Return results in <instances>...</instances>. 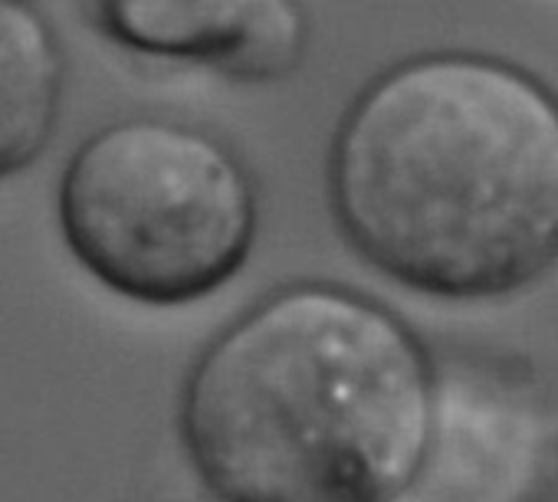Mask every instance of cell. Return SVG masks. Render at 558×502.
Masks as SVG:
<instances>
[{
    "mask_svg": "<svg viewBox=\"0 0 558 502\" xmlns=\"http://www.w3.org/2000/svg\"><path fill=\"white\" fill-rule=\"evenodd\" d=\"M329 207L355 257L417 296H512L558 264V93L493 53L398 60L336 128Z\"/></svg>",
    "mask_w": 558,
    "mask_h": 502,
    "instance_id": "obj_1",
    "label": "cell"
},
{
    "mask_svg": "<svg viewBox=\"0 0 558 502\" xmlns=\"http://www.w3.org/2000/svg\"><path fill=\"white\" fill-rule=\"evenodd\" d=\"M434 407L430 355L388 306L303 280L197 355L178 427L217 502H401Z\"/></svg>",
    "mask_w": 558,
    "mask_h": 502,
    "instance_id": "obj_2",
    "label": "cell"
},
{
    "mask_svg": "<svg viewBox=\"0 0 558 502\" xmlns=\"http://www.w3.org/2000/svg\"><path fill=\"white\" fill-rule=\"evenodd\" d=\"M57 213L73 260L109 293L181 309L250 260L259 191L240 151L197 122L129 115L70 155Z\"/></svg>",
    "mask_w": 558,
    "mask_h": 502,
    "instance_id": "obj_3",
    "label": "cell"
},
{
    "mask_svg": "<svg viewBox=\"0 0 558 502\" xmlns=\"http://www.w3.org/2000/svg\"><path fill=\"white\" fill-rule=\"evenodd\" d=\"M548 450L545 411L496 378L437 375L434 430L401 502H525Z\"/></svg>",
    "mask_w": 558,
    "mask_h": 502,
    "instance_id": "obj_4",
    "label": "cell"
},
{
    "mask_svg": "<svg viewBox=\"0 0 558 502\" xmlns=\"http://www.w3.org/2000/svg\"><path fill=\"white\" fill-rule=\"evenodd\" d=\"M96 27L122 50L214 66L233 79H276L300 66V0H89Z\"/></svg>",
    "mask_w": 558,
    "mask_h": 502,
    "instance_id": "obj_5",
    "label": "cell"
},
{
    "mask_svg": "<svg viewBox=\"0 0 558 502\" xmlns=\"http://www.w3.org/2000/svg\"><path fill=\"white\" fill-rule=\"evenodd\" d=\"M66 93V53L47 17L0 0V181L27 171L53 142Z\"/></svg>",
    "mask_w": 558,
    "mask_h": 502,
    "instance_id": "obj_6",
    "label": "cell"
},
{
    "mask_svg": "<svg viewBox=\"0 0 558 502\" xmlns=\"http://www.w3.org/2000/svg\"><path fill=\"white\" fill-rule=\"evenodd\" d=\"M24 4H31V0H24Z\"/></svg>",
    "mask_w": 558,
    "mask_h": 502,
    "instance_id": "obj_7",
    "label": "cell"
}]
</instances>
